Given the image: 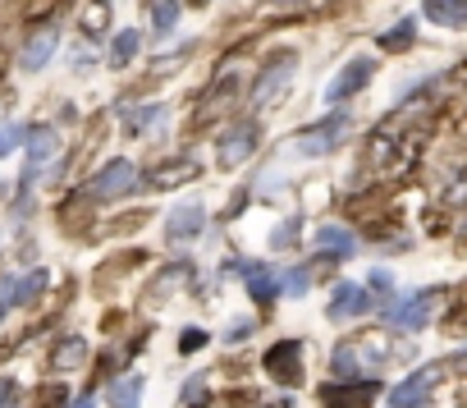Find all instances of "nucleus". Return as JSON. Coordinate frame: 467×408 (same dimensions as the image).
Segmentation results:
<instances>
[{"label":"nucleus","instance_id":"obj_15","mask_svg":"<svg viewBox=\"0 0 467 408\" xmlns=\"http://www.w3.org/2000/svg\"><path fill=\"white\" fill-rule=\"evenodd\" d=\"M289 74H294V56H289V60H275V69H271V74H266V78L253 88V106H271V97H275V92L289 83Z\"/></svg>","mask_w":467,"mask_h":408},{"label":"nucleus","instance_id":"obj_32","mask_svg":"<svg viewBox=\"0 0 467 408\" xmlns=\"http://www.w3.org/2000/svg\"><path fill=\"white\" fill-rule=\"evenodd\" d=\"M271 5H280V10H294V5H307V0H271Z\"/></svg>","mask_w":467,"mask_h":408},{"label":"nucleus","instance_id":"obj_22","mask_svg":"<svg viewBox=\"0 0 467 408\" xmlns=\"http://www.w3.org/2000/svg\"><path fill=\"white\" fill-rule=\"evenodd\" d=\"M307 280H312V276H307V267H294V271H285V276H280V289H285L289 298H303V294H307Z\"/></svg>","mask_w":467,"mask_h":408},{"label":"nucleus","instance_id":"obj_26","mask_svg":"<svg viewBox=\"0 0 467 408\" xmlns=\"http://www.w3.org/2000/svg\"><path fill=\"white\" fill-rule=\"evenodd\" d=\"M19 142H24V129H19V124H5V129H0V156H10Z\"/></svg>","mask_w":467,"mask_h":408},{"label":"nucleus","instance_id":"obj_13","mask_svg":"<svg viewBox=\"0 0 467 408\" xmlns=\"http://www.w3.org/2000/svg\"><path fill=\"white\" fill-rule=\"evenodd\" d=\"M202 225H206V212L197 207V202H188V207H179V212L165 221V235H170V239H192Z\"/></svg>","mask_w":467,"mask_h":408},{"label":"nucleus","instance_id":"obj_4","mask_svg":"<svg viewBox=\"0 0 467 408\" xmlns=\"http://www.w3.org/2000/svg\"><path fill=\"white\" fill-rule=\"evenodd\" d=\"M371 74H376V65L367 60V56H358V60H348L339 74H335V83L326 88V101L330 106H339V101H348L353 92H362L367 83H371Z\"/></svg>","mask_w":467,"mask_h":408},{"label":"nucleus","instance_id":"obj_24","mask_svg":"<svg viewBox=\"0 0 467 408\" xmlns=\"http://www.w3.org/2000/svg\"><path fill=\"white\" fill-rule=\"evenodd\" d=\"M183 403H188V408H202V403H206V376H188V385H183Z\"/></svg>","mask_w":467,"mask_h":408},{"label":"nucleus","instance_id":"obj_12","mask_svg":"<svg viewBox=\"0 0 467 408\" xmlns=\"http://www.w3.org/2000/svg\"><path fill=\"white\" fill-rule=\"evenodd\" d=\"M421 10L440 28H467V0H426Z\"/></svg>","mask_w":467,"mask_h":408},{"label":"nucleus","instance_id":"obj_8","mask_svg":"<svg viewBox=\"0 0 467 408\" xmlns=\"http://www.w3.org/2000/svg\"><path fill=\"white\" fill-rule=\"evenodd\" d=\"M330 321H353V317H362V312H371V294L362 289V285H353V280H344V285H335V294H330Z\"/></svg>","mask_w":467,"mask_h":408},{"label":"nucleus","instance_id":"obj_2","mask_svg":"<svg viewBox=\"0 0 467 408\" xmlns=\"http://www.w3.org/2000/svg\"><path fill=\"white\" fill-rule=\"evenodd\" d=\"M440 298H444V289H421V294H412V298H403L394 312H389V321L399 326V330H421L431 317H435V308H440Z\"/></svg>","mask_w":467,"mask_h":408},{"label":"nucleus","instance_id":"obj_31","mask_svg":"<svg viewBox=\"0 0 467 408\" xmlns=\"http://www.w3.org/2000/svg\"><path fill=\"white\" fill-rule=\"evenodd\" d=\"M202 340H206V335H202V330H188V335H183V349H188V353H192V349H202Z\"/></svg>","mask_w":467,"mask_h":408},{"label":"nucleus","instance_id":"obj_29","mask_svg":"<svg viewBox=\"0 0 467 408\" xmlns=\"http://www.w3.org/2000/svg\"><path fill=\"white\" fill-rule=\"evenodd\" d=\"M37 408H65V390L60 385H47L42 399H37Z\"/></svg>","mask_w":467,"mask_h":408},{"label":"nucleus","instance_id":"obj_33","mask_svg":"<svg viewBox=\"0 0 467 408\" xmlns=\"http://www.w3.org/2000/svg\"><path fill=\"white\" fill-rule=\"evenodd\" d=\"M74 408H92V394H83V399H78V403H74Z\"/></svg>","mask_w":467,"mask_h":408},{"label":"nucleus","instance_id":"obj_21","mask_svg":"<svg viewBox=\"0 0 467 408\" xmlns=\"http://www.w3.org/2000/svg\"><path fill=\"white\" fill-rule=\"evenodd\" d=\"M83 353H88V344L74 335V340H65V344L56 349V367H69V371H74V367H83Z\"/></svg>","mask_w":467,"mask_h":408},{"label":"nucleus","instance_id":"obj_27","mask_svg":"<svg viewBox=\"0 0 467 408\" xmlns=\"http://www.w3.org/2000/svg\"><path fill=\"white\" fill-rule=\"evenodd\" d=\"M0 408H24V394L15 381H0Z\"/></svg>","mask_w":467,"mask_h":408},{"label":"nucleus","instance_id":"obj_11","mask_svg":"<svg viewBox=\"0 0 467 408\" xmlns=\"http://www.w3.org/2000/svg\"><path fill=\"white\" fill-rule=\"evenodd\" d=\"M317 248H321L326 257H353V253H358V239H353V230H344V225H321V230H317Z\"/></svg>","mask_w":467,"mask_h":408},{"label":"nucleus","instance_id":"obj_3","mask_svg":"<svg viewBox=\"0 0 467 408\" xmlns=\"http://www.w3.org/2000/svg\"><path fill=\"white\" fill-rule=\"evenodd\" d=\"M440 381V367H421L412 376H403L389 394V408H426L431 403V385Z\"/></svg>","mask_w":467,"mask_h":408},{"label":"nucleus","instance_id":"obj_17","mask_svg":"<svg viewBox=\"0 0 467 408\" xmlns=\"http://www.w3.org/2000/svg\"><path fill=\"white\" fill-rule=\"evenodd\" d=\"M142 390H147L142 376H124V381H115V385L106 390V399H110V408H138Z\"/></svg>","mask_w":467,"mask_h":408},{"label":"nucleus","instance_id":"obj_1","mask_svg":"<svg viewBox=\"0 0 467 408\" xmlns=\"http://www.w3.org/2000/svg\"><path fill=\"white\" fill-rule=\"evenodd\" d=\"M344 133H348V115L335 110L330 120H321V124H312V129L298 133V152L303 156H326V152H335L344 142Z\"/></svg>","mask_w":467,"mask_h":408},{"label":"nucleus","instance_id":"obj_30","mask_svg":"<svg viewBox=\"0 0 467 408\" xmlns=\"http://www.w3.org/2000/svg\"><path fill=\"white\" fill-rule=\"evenodd\" d=\"M248 330H253V321H239V326H229V330H224V340H244Z\"/></svg>","mask_w":467,"mask_h":408},{"label":"nucleus","instance_id":"obj_20","mask_svg":"<svg viewBox=\"0 0 467 408\" xmlns=\"http://www.w3.org/2000/svg\"><path fill=\"white\" fill-rule=\"evenodd\" d=\"M248 289L266 303V298H275V294H280V276H275L271 267H248Z\"/></svg>","mask_w":467,"mask_h":408},{"label":"nucleus","instance_id":"obj_19","mask_svg":"<svg viewBox=\"0 0 467 408\" xmlns=\"http://www.w3.org/2000/svg\"><path fill=\"white\" fill-rule=\"evenodd\" d=\"M142 47V33L138 28H124V33H115V42H110V69H124L129 60H133V51Z\"/></svg>","mask_w":467,"mask_h":408},{"label":"nucleus","instance_id":"obj_18","mask_svg":"<svg viewBox=\"0 0 467 408\" xmlns=\"http://www.w3.org/2000/svg\"><path fill=\"white\" fill-rule=\"evenodd\" d=\"M56 147H60V138H56V129H33L28 133V165H42V161H51L56 156Z\"/></svg>","mask_w":467,"mask_h":408},{"label":"nucleus","instance_id":"obj_16","mask_svg":"<svg viewBox=\"0 0 467 408\" xmlns=\"http://www.w3.org/2000/svg\"><path fill=\"white\" fill-rule=\"evenodd\" d=\"M147 19H151V33L165 37L179 28V0H147Z\"/></svg>","mask_w":467,"mask_h":408},{"label":"nucleus","instance_id":"obj_6","mask_svg":"<svg viewBox=\"0 0 467 408\" xmlns=\"http://www.w3.org/2000/svg\"><path fill=\"white\" fill-rule=\"evenodd\" d=\"M303 344L298 340H280L271 353H266V371L280 381V385H303Z\"/></svg>","mask_w":467,"mask_h":408},{"label":"nucleus","instance_id":"obj_25","mask_svg":"<svg viewBox=\"0 0 467 408\" xmlns=\"http://www.w3.org/2000/svg\"><path fill=\"white\" fill-rule=\"evenodd\" d=\"M101 19H110V5H106V0H92V5H88V19H83V28L97 37V33H101Z\"/></svg>","mask_w":467,"mask_h":408},{"label":"nucleus","instance_id":"obj_23","mask_svg":"<svg viewBox=\"0 0 467 408\" xmlns=\"http://www.w3.org/2000/svg\"><path fill=\"white\" fill-rule=\"evenodd\" d=\"M412 37H417V28H412V19H403L394 33H385V37H380V47H385V51H403Z\"/></svg>","mask_w":467,"mask_h":408},{"label":"nucleus","instance_id":"obj_5","mask_svg":"<svg viewBox=\"0 0 467 408\" xmlns=\"http://www.w3.org/2000/svg\"><path fill=\"white\" fill-rule=\"evenodd\" d=\"M253 152H257V124H234V129L220 138L215 161H220L224 170H234V165H244Z\"/></svg>","mask_w":467,"mask_h":408},{"label":"nucleus","instance_id":"obj_14","mask_svg":"<svg viewBox=\"0 0 467 408\" xmlns=\"http://www.w3.org/2000/svg\"><path fill=\"white\" fill-rule=\"evenodd\" d=\"M56 47H60V37H56V33L47 28V33H37V37H33V42L24 47L19 65H24V69H47V60L56 56Z\"/></svg>","mask_w":467,"mask_h":408},{"label":"nucleus","instance_id":"obj_10","mask_svg":"<svg viewBox=\"0 0 467 408\" xmlns=\"http://www.w3.org/2000/svg\"><path fill=\"white\" fill-rule=\"evenodd\" d=\"M380 394V385L376 381H353V385H326L321 390V399H326V408H362V403H371Z\"/></svg>","mask_w":467,"mask_h":408},{"label":"nucleus","instance_id":"obj_28","mask_svg":"<svg viewBox=\"0 0 467 408\" xmlns=\"http://www.w3.org/2000/svg\"><path fill=\"white\" fill-rule=\"evenodd\" d=\"M371 294H376V298H389V294H394V280H389V271H371Z\"/></svg>","mask_w":467,"mask_h":408},{"label":"nucleus","instance_id":"obj_9","mask_svg":"<svg viewBox=\"0 0 467 408\" xmlns=\"http://www.w3.org/2000/svg\"><path fill=\"white\" fill-rule=\"evenodd\" d=\"M42 289H47V271L0 280V317H5V308H15V303H33V298H42Z\"/></svg>","mask_w":467,"mask_h":408},{"label":"nucleus","instance_id":"obj_7","mask_svg":"<svg viewBox=\"0 0 467 408\" xmlns=\"http://www.w3.org/2000/svg\"><path fill=\"white\" fill-rule=\"evenodd\" d=\"M138 183V170H133V161H110L92 183H88V197H119V193H129Z\"/></svg>","mask_w":467,"mask_h":408}]
</instances>
